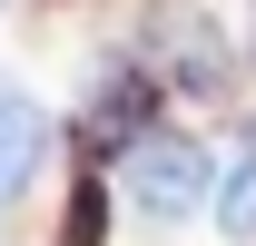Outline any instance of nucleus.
<instances>
[{
  "label": "nucleus",
  "mask_w": 256,
  "mask_h": 246,
  "mask_svg": "<svg viewBox=\"0 0 256 246\" xmlns=\"http://www.w3.org/2000/svg\"><path fill=\"white\" fill-rule=\"evenodd\" d=\"M217 158H207V138H188V128H148L138 148H118V197L138 226H188L207 197H217Z\"/></svg>",
  "instance_id": "obj_1"
},
{
  "label": "nucleus",
  "mask_w": 256,
  "mask_h": 246,
  "mask_svg": "<svg viewBox=\"0 0 256 246\" xmlns=\"http://www.w3.org/2000/svg\"><path fill=\"white\" fill-rule=\"evenodd\" d=\"M148 108H158V79H148V69H98L79 138H89V148H138V138H148V128H138Z\"/></svg>",
  "instance_id": "obj_2"
},
{
  "label": "nucleus",
  "mask_w": 256,
  "mask_h": 246,
  "mask_svg": "<svg viewBox=\"0 0 256 246\" xmlns=\"http://www.w3.org/2000/svg\"><path fill=\"white\" fill-rule=\"evenodd\" d=\"M40 158H50V108L40 98H0V207L40 178Z\"/></svg>",
  "instance_id": "obj_3"
},
{
  "label": "nucleus",
  "mask_w": 256,
  "mask_h": 246,
  "mask_svg": "<svg viewBox=\"0 0 256 246\" xmlns=\"http://www.w3.org/2000/svg\"><path fill=\"white\" fill-rule=\"evenodd\" d=\"M0 10H10V0H0Z\"/></svg>",
  "instance_id": "obj_5"
},
{
  "label": "nucleus",
  "mask_w": 256,
  "mask_h": 246,
  "mask_svg": "<svg viewBox=\"0 0 256 246\" xmlns=\"http://www.w3.org/2000/svg\"><path fill=\"white\" fill-rule=\"evenodd\" d=\"M217 226L236 246H256V118H246V138H236V158H226V178H217Z\"/></svg>",
  "instance_id": "obj_4"
}]
</instances>
